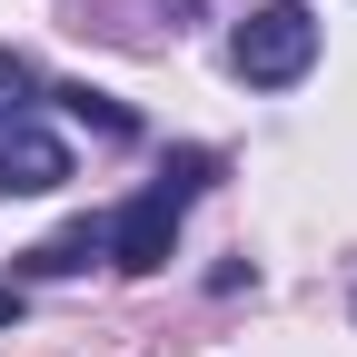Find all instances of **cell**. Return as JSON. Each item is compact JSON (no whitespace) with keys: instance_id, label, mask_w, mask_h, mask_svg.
Returning <instances> with one entry per match:
<instances>
[{"instance_id":"277c9868","label":"cell","mask_w":357,"mask_h":357,"mask_svg":"<svg viewBox=\"0 0 357 357\" xmlns=\"http://www.w3.org/2000/svg\"><path fill=\"white\" fill-rule=\"evenodd\" d=\"M89 258H109V229H100V218H79V229H60V238L20 248V268H30V278H79Z\"/></svg>"},{"instance_id":"52a82bcc","label":"cell","mask_w":357,"mask_h":357,"mask_svg":"<svg viewBox=\"0 0 357 357\" xmlns=\"http://www.w3.org/2000/svg\"><path fill=\"white\" fill-rule=\"evenodd\" d=\"M10 318H20V288H0V328H10Z\"/></svg>"},{"instance_id":"3957f363","label":"cell","mask_w":357,"mask_h":357,"mask_svg":"<svg viewBox=\"0 0 357 357\" xmlns=\"http://www.w3.org/2000/svg\"><path fill=\"white\" fill-rule=\"evenodd\" d=\"M60 178H70V149L50 129H30V119L0 129V199H40V189H60Z\"/></svg>"},{"instance_id":"7a4b0ae2","label":"cell","mask_w":357,"mask_h":357,"mask_svg":"<svg viewBox=\"0 0 357 357\" xmlns=\"http://www.w3.org/2000/svg\"><path fill=\"white\" fill-rule=\"evenodd\" d=\"M229 70L248 89H298L307 70H318V10L307 0H268V10H248L229 30Z\"/></svg>"},{"instance_id":"6da1fadb","label":"cell","mask_w":357,"mask_h":357,"mask_svg":"<svg viewBox=\"0 0 357 357\" xmlns=\"http://www.w3.org/2000/svg\"><path fill=\"white\" fill-rule=\"evenodd\" d=\"M218 149H169V169L149 178L129 208H109L100 229H109V268H129V278H149V268H169V248H178V218L199 208V189H218Z\"/></svg>"},{"instance_id":"8992f818","label":"cell","mask_w":357,"mask_h":357,"mask_svg":"<svg viewBox=\"0 0 357 357\" xmlns=\"http://www.w3.org/2000/svg\"><path fill=\"white\" fill-rule=\"evenodd\" d=\"M40 100H50V89H40V70H30L20 50H0V129H10V119H30Z\"/></svg>"},{"instance_id":"5b68a950","label":"cell","mask_w":357,"mask_h":357,"mask_svg":"<svg viewBox=\"0 0 357 357\" xmlns=\"http://www.w3.org/2000/svg\"><path fill=\"white\" fill-rule=\"evenodd\" d=\"M50 100H60L70 119H89V129H100V139H139V119H129V109L109 100V89H89V79H70V89H50Z\"/></svg>"}]
</instances>
